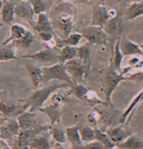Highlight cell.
Here are the masks:
<instances>
[{
    "mask_svg": "<svg viewBox=\"0 0 143 149\" xmlns=\"http://www.w3.org/2000/svg\"><path fill=\"white\" fill-rule=\"evenodd\" d=\"M26 1H30V0H26Z\"/></svg>",
    "mask_w": 143,
    "mask_h": 149,
    "instance_id": "cell-48",
    "label": "cell"
},
{
    "mask_svg": "<svg viewBox=\"0 0 143 149\" xmlns=\"http://www.w3.org/2000/svg\"><path fill=\"white\" fill-rule=\"evenodd\" d=\"M39 111L44 113L48 116L51 121V125L59 123L61 117V105L57 104H51L46 107H41L39 109Z\"/></svg>",
    "mask_w": 143,
    "mask_h": 149,
    "instance_id": "cell-20",
    "label": "cell"
},
{
    "mask_svg": "<svg viewBox=\"0 0 143 149\" xmlns=\"http://www.w3.org/2000/svg\"><path fill=\"white\" fill-rule=\"evenodd\" d=\"M77 57V47L64 46L61 47L59 52V63H65L66 62Z\"/></svg>",
    "mask_w": 143,
    "mask_h": 149,
    "instance_id": "cell-25",
    "label": "cell"
},
{
    "mask_svg": "<svg viewBox=\"0 0 143 149\" xmlns=\"http://www.w3.org/2000/svg\"><path fill=\"white\" fill-rule=\"evenodd\" d=\"M32 27L38 33L41 32V31H50V32L54 33L52 22L44 13L39 14L37 21L33 24Z\"/></svg>",
    "mask_w": 143,
    "mask_h": 149,
    "instance_id": "cell-18",
    "label": "cell"
},
{
    "mask_svg": "<svg viewBox=\"0 0 143 149\" xmlns=\"http://www.w3.org/2000/svg\"><path fill=\"white\" fill-rule=\"evenodd\" d=\"M0 14H1V21L4 24L11 23L15 17V4L8 1L4 3Z\"/></svg>",
    "mask_w": 143,
    "mask_h": 149,
    "instance_id": "cell-24",
    "label": "cell"
},
{
    "mask_svg": "<svg viewBox=\"0 0 143 149\" xmlns=\"http://www.w3.org/2000/svg\"><path fill=\"white\" fill-rule=\"evenodd\" d=\"M65 87H71V86L66 83H62V84L49 85L45 87L38 88L25 100V103L22 107L23 110L26 111L27 109H29V111L32 112L39 110L43 107V104L49 98V97L51 96L55 92Z\"/></svg>",
    "mask_w": 143,
    "mask_h": 149,
    "instance_id": "cell-2",
    "label": "cell"
},
{
    "mask_svg": "<svg viewBox=\"0 0 143 149\" xmlns=\"http://www.w3.org/2000/svg\"><path fill=\"white\" fill-rule=\"evenodd\" d=\"M105 132L115 145L123 141L130 135V132H127V130H125L124 127L121 125H114L109 127L105 131Z\"/></svg>",
    "mask_w": 143,
    "mask_h": 149,
    "instance_id": "cell-14",
    "label": "cell"
},
{
    "mask_svg": "<svg viewBox=\"0 0 143 149\" xmlns=\"http://www.w3.org/2000/svg\"><path fill=\"white\" fill-rule=\"evenodd\" d=\"M25 66L28 72L32 84L36 88H37L43 81L42 68L29 62L25 63Z\"/></svg>",
    "mask_w": 143,
    "mask_h": 149,
    "instance_id": "cell-15",
    "label": "cell"
},
{
    "mask_svg": "<svg viewBox=\"0 0 143 149\" xmlns=\"http://www.w3.org/2000/svg\"><path fill=\"white\" fill-rule=\"evenodd\" d=\"M29 146L32 149H50V145L47 138H34L30 141Z\"/></svg>",
    "mask_w": 143,
    "mask_h": 149,
    "instance_id": "cell-35",
    "label": "cell"
},
{
    "mask_svg": "<svg viewBox=\"0 0 143 149\" xmlns=\"http://www.w3.org/2000/svg\"><path fill=\"white\" fill-rule=\"evenodd\" d=\"M80 149H105V148L99 141L94 140V141L88 142V143H87L85 146H83Z\"/></svg>",
    "mask_w": 143,
    "mask_h": 149,
    "instance_id": "cell-41",
    "label": "cell"
},
{
    "mask_svg": "<svg viewBox=\"0 0 143 149\" xmlns=\"http://www.w3.org/2000/svg\"><path fill=\"white\" fill-rule=\"evenodd\" d=\"M105 107L106 108L105 109H99L97 107L94 108L97 109L101 115V119H100L99 123H101L102 125H105L107 129H108L109 127L115 125L116 120H117L118 123H119V117H120L121 113L119 112L114 107V105H109L108 104V105L105 106Z\"/></svg>",
    "mask_w": 143,
    "mask_h": 149,
    "instance_id": "cell-9",
    "label": "cell"
},
{
    "mask_svg": "<svg viewBox=\"0 0 143 149\" xmlns=\"http://www.w3.org/2000/svg\"><path fill=\"white\" fill-rule=\"evenodd\" d=\"M35 114L32 111H24L19 115L17 118V121L18 123L20 130H28V129H34V130H47L48 126L39 124L34 118Z\"/></svg>",
    "mask_w": 143,
    "mask_h": 149,
    "instance_id": "cell-8",
    "label": "cell"
},
{
    "mask_svg": "<svg viewBox=\"0 0 143 149\" xmlns=\"http://www.w3.org/2000/svg\"><path fill=\"white\" fill-rule=\"evenodd\" d=\"M127 79V80L131 81H143V71H138L135 72V73L130 74V75L125 76Z\"/></svg>",
    "mask_w": 143,
    "mask_h": 149,
    "instance_id": "cell-43",
    "label": "cell"
},
{
    "mask_svg": "<svg viewBox=\"0 0 143 149\" xmlns=\"http://www.w3.org/2000/svg\"><path fill=\"white\" fill-rule=\"evenodd\" d=\"M64 100H65V97H64V95L62 93L57 92V91L52 95L51 102L53 104H57V105H62Z\"/></svg>",
    "mask_w": 143,
    "mask_h": 149,
    "instance_id": "cell-40",
    "label": "cell"
},
{
    "mask_svg": "<svg viewBox=\"0 0 143 149\" xmlns=\"http://www.w3.org/2000/svg\"><path fill=\"white\" fill-rule=\"evenodd\" d=\"M39 36L43 41L45 42H50L53 40V33L50 32V31H41L39 32Z\"/></svg>",
    "mask_w": 143,
    "mask_h": 149,
    "instance_id": "cell-42",
    "label": "cell"
},
{
    "mask_svg": "<svg viewBox=\"0 0 143 149\" xmlns=\"http://www.w3.org/2000/svg\"><path fill=\"white\" fill-rule=\"evenodd\" d=\"M104 31L110 37H116V38L120 36V33L122 31V20L119 16L111 17L107 21L103 26Z\"/></svg>",
    "mask_w": 143,
    "mask_h": 149,
    "instance_id": "cell-12",
    "label": "cell"
},
{
    "mask_svg": "<svg viewBox=\"0 0 143 149\" xmlns=\"http://www.w3.org/2000/svg\"><path fill=\"white\" fill-rule=\"evenodd\" d=\"M140 47L141 48V50H142V56H143V43L141 44V45H140Z\"/></svg>",
    "mask_w": 143,
    "mask_h": 149,
    "instance_id": "cell-45",
    "label": "cell"
},
{
    "mask_svg": "<svg viewBox=\"0 0 143 149\" xmlns=\"http://www.w3.org/2000/svg\"><path fill=\"white\" fill-rule=\"evenodd\" d=\"M119 47L123 56H142L140 45L132 41L126 37L120 36Z\"/></svg>",
    "mask_w": 143,
    "mask_h": 149,
    "instance_id": "cell-11",
    "label": "cell"
},
{
    "mask_svg": "<svg viewBox=\"0 0 143 149\" xmlns=\"http://www.w3.org/2000/svg\"><path fill=\"white\" fill-rule=\"evenodd\" d=\"M92 44L86 42L84 45L77 47V58H78L86 66L90 68L92 63Z\"/></svg>",
    "mask_w": 143,
    "mask_h": 149,
    "instance_id": "cell-17",
    "label": "cell"
},
{
    "mask_svg": "<svg viewBox=\"0 0 143 149\" xmlns=\"http://www.w3.org/2000/svg\"><path fill=\"white\" fill-rule=\"evenodd\" d=\"M6 127L8 129V130L9 131L11 134H13V135H15V134H18L20 129L18 123L17 119H11L8 122L6 125Z\"/></svg>",
    "mask_w": 143,
    "mask_h": 149,
    "instance_id": "cell-39",
    "label": "cell"
},
{
    "mask_svg": "<svg viewBox=\"0 0 143 149\" xmlns=\"http://www.w3.org/2000/svg\"><path fill=\"white\" fill-rule=\"evenodd\" d=\"M15 15L25 19L31 24L32 26L35 23L34 19V12L29 1L20 0L18 3L15 4Z\"/></svg>",
    "mask_w": 143,
    "mask_h": 149,
    "instance_id": "cell-10",
    "label": "cell"
},
{
    "mask_svg": "<svg viewBox=\"0 0 143 149\" xmlns=\"http://www.w3.org/2000/svg\"><path fill=\"white\" fill-rule=\"evenodd\" d=\"M3 1L1 0H0V13H1V8H2L3 6Z\"/></svg>",
    "mask_w": 143,
    "mask_h": 149,
    "instance_id": "cell-44",
    "label": "cell"
},
{
    "mask_svg": "<svg viewBox=\"0 0 143 149\" xmlns=\"http://www.w3.org/2000/svg\"><path fill=\"white\" fill-rule=\"evenodd\" d=\"M18 59L15 54V47L13 44L10 43L4 45V47L0 49V61H7Z\"/></svg>",
    "mask_w": 143,
    "mask_h": 149,
    "instance_id": "cell-28",
    "label": "cell"
},
{
    "mask_svg": "<svg viewBox=\"0 0 143 149\" xmlns=\"http://www.w3.org/2000/svg\"><path fill=\"white\" fill-rule=\"evenodd\" d=\"M143 15V3L135 1L132 3L126 10V17L128 20H133Z\"/></svg>",
    "mask_w": 143,
    "mask_h": 149,
    "instance_id": "cell-26",
    "label": "cell"
},
{
    "mask_svg": "<svg viewBox=\"0 0 143 149\" xmlns=\"http://www.w3.org/2000/svg\"><path fill=\"white\" fill-rule=\"evenodd\" d=\"M95 140L99 141L105 149H112L115 146V144L111 141L106 132L99 128L95 129Z\"/></svg>",
    "mask_w": 143,
    "mask_h": 149,
    "instance_id": "cell-30",
    "label": "cell"
},
{
    "mask_svg": "<svg viewBox=\"0 0 143 149\" xmlns=\"http://www.w3.org/2000/svg\"><path fill=\"white\" fill-rule=\"evenodd\" d=\"M114 147H115V146H114ZM114 148H112V149H121V148H118V147H117V148H114Z\"/></svg>",
    "mask_w": 143,
    "mask_h": 149,
    "instance_id": "cell-47",
    "label": "cell"
},
{
    "mask_svg": "<svg viewBox=\"0 0 143 149\" xmlns=\"http://www.w3.org/2000/svg\"><path fill=\"white\" fill-rule=\"evenodd\" d=\"M1 1H3V3H6V2H7V1H8V0H1Z\"/></svg>",
    "mask_w": 143,
    "mask_h": 149,
    "instance_id": "cell-46",
    "label": "cell"
},
{
    "mask_svg": "<svg viewBox=\"0 0 143 149\" xmlns=\"http://www.w3.org/2000/svg\"><path fill=\"white\" fill-rule=\"evenodd\" d=\"M17 110V106L14 104L6 103L0 101V113L4 116H9Z\"/></svg>",
    "mask_w": 143,
    "mask_h": 149,
    "instance_id": "cell-36",
    "label": "cell"
},
{
    "mask_svg": "<svg viewBox=\"0 0 143 149\" xmlns=\"http://www.w3.org/2000/svg\"><path fill=\"white\" fill-rule=\"evenodd\" d=\"M115 146L121 149H142L143 148V140L137 136L130 135Z\"/></svg>",
    "mask_w": 143,
    "mask_h": 149,
    "instance_id": "cell-22",
    "label": "cell"
},
{
    "mask_svg": "<svg viewBox=\"0 0 143 149\" xmlns=\"http://www.w3.org/2000/svg\"><path fill=\"white\" fill-rule=\"evenodd\" d=\"M100 119H101V115L97 109H94V111L89 113L87 117V122L90 125H97V123H99Z\"/></svg>",
    "mask_w": 143,
    "mask_h": 149,
    "instance_id": "cell-38",
    "label": "cell"
},
{
    "mask_svg": "<svg viewBox=\"0 0 143 149\" xmlns=\"http://www.w3.org/2000/svg\"><path fill=\"white\" fill-rule=\"evenodd\" d=\"M27 30L24 26L19 24H13L11 26L10 36L5 41L3 42V45L13 43L22 38L27 32Z\"/></svg>",
    "mask_w": 143,
    "mask_h": 149,
    "instance_id": "cell-21",
    "label": "cell"
},
{
    "mask_svg": "<svg viewBox=\"0 0 143 149\" xmlns=\"http://www.w3.org/2000/svg\"><path fill=\"white\" fill-rule=\"evenodd\" d=\"M79 132L83 142H90L95 140V129L89 125L79 127Z\"/></svg>",
    "mask_w": 143,
    "mask_h": 149,
    "instance_id": "cell-31",
    "label": "cell"
},
{
    "mask_svg": "<svg viewBox=\"0 0 143 149\" xmlns=\"http://www.w3.org/2000/svg\"><path fill=\"white\" fill-rule=\"evenodd\" d=\"M29 2L31 3L34 14L39 15L46 11V5L42 0H30Z\"/></svg>",
    "mask_w": 143,
    "mask_h": 149,
    "instance_id": "cell-37",
    "label": "cell"
},
{
    "mask_svg": "<svg viewBox=\"0 0 143 149\" xmlns=\"http://www.w3.org/2000/svg\"><path fill=\"white\" fill-rule=\"evenodd\" d=\"M82 38H83V36L80 33H71L67 38L62 39L60 41L57 42V47H60V48L66 45L77 47Z\"/></svg>",
    "mask_w": 143,
    "mask_h": 149,
    "instance_id": "cell-27",
    "label": "cell"
},
{
    "mask_svg": "<svg viewBox=\"0 0 143 149\" xmlns=\"http://www.w3.org/2000/svg\"><path fill=\"white\" fill-rule=\"evenodd\" d=\"M110 19L107 8L103 5H98L93 8L92 13V25L103 26Z\"/></svg>",
    "mask_w": 143,
    "mask_h": 149,
    "instance_id": "cell-13",
    "label": "cell"
},
{
    "mask_svg": "<svg viewBox=\"0 0 143 149\" xmlns=\"http://www.w3.org/2000/svg\"><path fill=\"white\" fill-rule=\"evenodd\" d=\"M76 15V9L73 4L68 2L60 3L54 10L53 26L67 38L72 31Z\"/></svg>",
    "mask_w": 143,
    "mask_h": 149,
    "instance_id": "cell-1",
    "label": "cell"
},
{
    "mask_svg": "<svg viewBox=\"0 0 143 149\" xmlns=\"http://www.w3.org/2000/svg\"><path fill=\"white\" fill-rule=\"evenodd\" d=\"M43 81L48 82L52 80H59L73 86L74 85L72 79L66 70L64 63H57L55 64L42 67Z\"/></svg>",
    "mask_w": 143,
    "mask_h": 149,
    "instance_id": "cell-4",
    "label": "cell"
},
{
    "mask_svg": "<svg viewBox=\"0 0 143 149\" xmlns=\"http://www.w3.org/2000/svg\"><path fill=\"white\" fill-rule=\"evenodd\" d=\"M66 70L74 84H85V79L89 69L78 58H75L64 63Z\"/></svg>",
    "mask_w": 143,
    "mask_h": 149,
    "instance_id": "cell-5",
    "label": "cell"
},
{
    "mask_svg": "<svg viewBox=\"0 0 143 149\" xmlns=\"http://www.w3.org/2000/svg\"><path fill=\"white\" fill-rule=\"evenodd\" d=\"M33 40H34L33 34H32L29 31H28L27 30L26 33L25 34V36H23L22 38H20V40H18V41H16L11 44H13V45L16 46V47H20V48L26 49L31 46L32 42H33Z\"/></svg>",
    "mask_w": 143,
    "mask_h": 149,
    "instance_id": "cell-33",
    "label": "cell"
},
{
    "mask_svg": "<svg viewBox=\"0 0 143 149\" xmlns=\"http://www.w3.org/2000/svg\"><path fill=\"white\" fill-rule=\"evenodd\" d=\"M80 33L83 38L92 45H106L109 40L108 36L101 26L91 24L82 29Z\"/></svg>",
    "mask_w": 143,
    "mask_h": 149,
    "instance_id": "cell-6",
    "label": "cell"
},
{
    "mask_svg": "<svg viewBox=\"0 0 143 149\" xmlns=\"http://www.w3.org/2000/svg\"><path fill=\"white\" fill-rule=\"evenodd\" d=\"M67 140L72 145L73 149H80L83 146V142L80 138L79 127L77 125H72L68 127L65 130Z\"/></svg>",
    "mask_w": 143,
    "mask_h": 149,
    "instance_id": "cell-16",
    "label": "cell"
},
{
    "mask_svg": "<svg viewBox=\"0 0 143 149\" xmlns=\"http://www.w3.org/2000/svg\"><path fill=\"white\" fill-rule=\"evenodd\" d=\"M22 58L34 60L39 63H50L51 65L59 63V53L51 48L41 49L32 54L23 55Z\"/></svg>",
    "mask_w": 143,
    "mask_h": 149,
    "instance_id": "cell-7",
    "label": "cell"
},
{
    "mask_svg": "<svg viewBox=\"0 0 143 149\" xmlns=\"http://www.w3.org/2000/svg\"><path fill=\"white\" fill-rule=\"evenodd\" d=\"M50 132L55 141L59 143H63L67 141L65 130L61 127L53 125L50 127Z\"/></svg>",
    "mask_w": 143,
    "mask_h": 149,
    "instance_id": "cell-32",
    "label": "cell"
},
{
    "mask_svg": "<svg viewBox=\"0 0 143 149\" xmlns=\"http://www.w3.org/2000/svg\"><path fill=\"white\" fill-rule=\"evenodd\" d=\"M119 41H120V36L117 38L115 40V43H114L113 50H112V56L111 61L112 65L118 72H121V64H122L123 58H124V56H123L122 53H121L120 50V47H119Z\"/></svg>",
    "mask_w": 143,
    "mask_h": 149,
    "instance_id": "cell-23",
    "label": "cell"
},
{
    "mask_svg": "<svg viewBox=\"0 0 143 149\" xmlns=\"http://www.w3.org/2000/svg\"><path fill=\"white\" fill-rule=\"evenodd\" d=\"M83 102H85L87 105L93 107H95L98 105H106V104H108L105 102V101L102 100L98 96L95 91H92L91 89H89L87 94H86Z\"/></svg>",
    "mask_w": 143,
    "mask_h": 149,
    "instance_id": "cell-29",
    "label": "cell"
},
{
    "mask_svg": "<svg viewBox=\"0 0 143 149\" xmlns=\"http://www.w3.org/2000/svg\"><path fill=\"white\" fill-rule=\"evenodd\" d=\"M143 100V89L137 95L133 98V100L131 101L128 107L126 108V109L124 112L121 113V116L119 117V123L121 125H124L126 123V120L128 118V116H131V113L133 112L134 109L136 108L139 104Z\"/></svg>",
    "mask_w": 143,
    "mask_h": 149,
    "instance_id": "cell-19",
    "label": "cell"
},
{
    "mask_svg": "<svg viewBox=\"0 0 143 149\" xmlns=\"http://www.w3.org/2000/svg\"><path fill=\"white\" fill-rule=\"evenodd\" d=\"M71 88L75 96L81 101H83L86 94L89 90L85 84H75Z\"/></svg>",
    "mask_w": 143,
    "mask_h": 149,
    "instance_id": "cell-34",
    "label": "cell"
},
{
    "mask_svg": "<svg viewBox=\"0 0 143 149\" xmlns=\"http://www.w3.org/2000/svg\"><path fill=\"white\" fill-rule=\"evenodd\" d=\"M125 80H127L126 77L114 69L110 61V65L101 81V89L104 94L105 102L107 104L113 105L112 103V94L121 81Z\"/></svg>",
    "mask_w": 143,
    "mask_h": 149,
    "instance_id": "cell-3",
    "label": "cell"
}]
</instances>
